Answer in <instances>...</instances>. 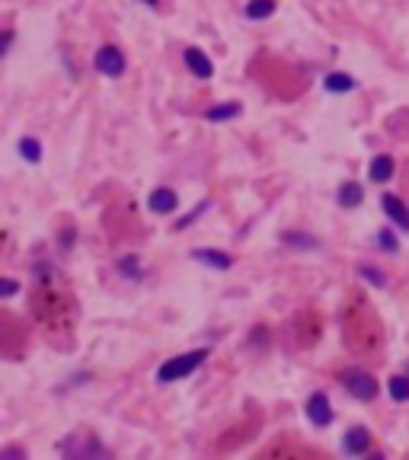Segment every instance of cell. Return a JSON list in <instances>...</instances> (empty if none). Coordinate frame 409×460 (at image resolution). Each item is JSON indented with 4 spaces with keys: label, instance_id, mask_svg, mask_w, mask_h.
<instances>
[{
    "label": "cell",
    "instance_id": "1",
    "mask_svg": "<svg viewBox=\"0 0 409 460\" xmlns=\"http://www.w3.org/2000/svg\"><path fill=\"white\" fill-rule=\"evenodd\" d=\"M205 358H208V349H195V351H189V355L167 358L157 368V384H173V380H179V377H189L199 365H205Z\"/></svg>",
    "mask_w": 409,
    "mask_h": 460
},
{
    "label": "cell",
    "instance_id": "2",
    "mask_svg": "<svg viewBox=\"0 0 409 460\" xmlns=\"http://www.w3.org/2000/svg\"><path fill=\"white\" fill-rule=\"evenodd\" d=\"M339 380L345 384V390H349L352 396H358V400H365V403L377 396V380L361 368H345L343 374H339Z\"/></svg>",
    "mask_w": 409,
    "mask_h": 460
},
{
    "label": "cell",
    "instance_id": "3",
    "mask_svg": "<svg viewBox=\"0 0 409 460\" xmlns=\"http://www.w3.org/2000/svg\"><path fill=\"white\" fill-rule=\"evenodd\" d=\"M93 64H96V71H100L102 77H122L125 74V55H122L116 45H102V48L96 51Z\"/></svg>",
    "mask_w": 409,
    "mask_h": 460
},
{
    "label": "cell",
    "instance_id": "4",
    "mask_svg": "<svg viewBox=\"0 0 409 460\" xmlns=\"http://www.w3.org/2000/svg\"><path fill=\"white\" fill-rule=\"evenodd\" d=\"M307 418H310V422H313L317 428H326V425H329V422H333V406H329V396L320 394V390L310 396V400H307Z\"/></svg>",
    "mask_w": 409,
    "mask_h": 460
},
{
    "label": "cell",
    "instance_id": "5",
    "mask_svg": "<svg viewBox=\"0 0 409 460\" xmlns=\"http://www.w3.org/2000/svg\"><path fill=\"white\" fill-rule=\"evenodd\" d=\"M183 58H185V67L192 71L195 77H201V80H211L215 77V64L208 61V55L199 48H185L183 51Z\"/></svg>",
    "mask_w": 409,
    "mask_h": 460
},
{
    "label": "cell",
    "instance_id": "6",
    "mask_svg": "<svg viewBox=\"0 0 409 460\" xmlns=\"http://www.w3.org/2000/svg\"><path fill=\"white\" fill-rule=\"evenodd\" d=\"M381 208H384V214L400 227V230H409V208L403 205V199H397V195H384V199H381Z\"/></svg>",
    "mask_w": 409,
    "mask_h": 460
},
{
    "label": "cell",
    "instance_id": "7",
    "mask_svg": "<svg viewBox=\"0 0 409 460\" xmlns=\"http://www.w3.org/2000/svg\"><path fill=\"white\" fill-rule=\"evenodd\" d=\"M371 448V435H367V428H349L343 438V451L345 454H365Z\"/></svg>",
    "mask_w": 409,
    "mask_h": 460
},
{
    "label": "cell",
    "instance_id": "8",
    "mask_svg": "<svg viewBox=\"0 0 409 460\" xmlns=\"http://www.w3.org/2000/svg\"><path fill=\"white\" fill-rule=\"evenodd\" d=\"M192 259H199V262H205V266H215V268H230L234 266V256H227V252H221V250H192Z\"/></svg>",
    "mask_w": 409,
    "mask_h": 460
},
{
    "label": "cell",
    "instance_id": "9",
    "mask_svg": "<svg viewBox=\"0 0 409 460\" xmlns=\"http://www.w3.org/2000/svg\"><path fill=\"white\" fill-rule=\"evenodd\" d=\"M147 205H151V211H157V214H170L179 201H176L173 189H154L151 199H147Z\"/></svg>",
    "mask_w": 409,
    "mask_h": 460
},
{
    "label": "cell",
    "instance_id": "10",
    "mask_svg": "<svg viewBox=\"0 0 409 460\" xmlns=\"http://www.w3.org/2000/svg\"><path fill=\"white\" fill-rule=\"evenodd\" d=\"M361 199H365V189H361L358 183H343L339 192H336V201H339L343 208H358Z\"/></svg>",
    "mask_w": 409,
    "mask_h": 460
},
{
    "label": "cell",
    "instance_id": "11",
    "mask_svg": "<svg viewBox=\"0 0 409 460\" xmlns=\"http://www.w3.org/2000/svg\"><path fill=\"white\" fill-rule=\"evenodd\" d=\"M323 86L329 93H352L355 90V77H349L345 71H333V74H326Z\"/></svg>",
    "mask_w": 409,
    "mask_h": 460
},
{
    "label": "cell",
    "instance_id": "12",
    "mask_svg": "<svg viewBox=\"0 0 409 460\" xmlns=\"http://www.w3.org/2000/svg\"><path fill=\"white\" fill-rule=\"evenodd\" d=\"M367 176L374 179V183H387L393 176V157H387V154H381V157L371 160V169H367Z\"/></svg>",
    "mask_w": 409,
    "mask_h": 460
},
{
    "label": "cell",
    "instance_id": "13",
    "mask_svg": "<svg viewBox=\"0 0 409 460\" xmlns=\"http://www.w3.org/2000/svg\"><path fill=\"white\" fill-rule=\"evenodd\" d=\"M237 116H240V102H221V106L205 109L208 122H227V118H237Z\"/></svg>",
    "mask_w": 409,
    "mask_h": 460
},
{
    "label": "cell",
    "instance_id": "14",
    "mask_svg": "<svg viewBox=\"0 0 409 460\" xmlns=\"http://www.w3.org/2000/svg\"><path fill=\"white\" fill-rule=\"evenodd\" d=\"M387 390H390V396L397 403H406L409 400V377L406 374H393L390 380H387Z\"/></svg>",
    "mask_w": 409,
    "mask_h": 460
},
{
    "label": "cell",
    "instance_id": "15",
    "mask_svg": "<svg viewBox=\"0 0 409 460\" xmlns=\"http://www.w3.org/2000/svg\"><path fill=\"white\" fill-rule=\"evenodd\" d=\"M275 13V0H250L246 3V17L250 19H269Z\"/></svg>",
    "mask_w": 409,
    "mask_h": 460
},
{
    "label": "cell",
    "instance_id": "16",
    "mask_svg": "<svg viewBox=\"0 0 409 460\" xmlns=\"http://www.w3.org/2000/svg\"><path fill=\"white\" fill-rule=\"evenodd\" d=\"M19 154H23L29 163H39V160H42V144L35 141V138H23V141H19Z\"/></svg>",
    "mask_w": 409,
    "mask_h": 460
},
{
    "label": "cell",
    "instance_id": "17",
    "mask_svg": "<svg viewBox=\"0 0 409 460\" xmlns=\"http://www.w3.org/2000/svg\"><path fill=\"white\" fill-rule=\"evenodd\" d=\"M64 451L77 454V457H87V454H90V457H100V454H106V451H102V444H96V441H84V444H74V448L64 444Z\"/></svg>",
    "mask_w": 409,
    "mask_h": 460
},
{
    "label": "cell",
    "instance_id": "18",
    "mask_svg": "<svg viewBox=\"0 0 409 460\" xmlns=\"http://www.w3.org/2000/svg\"><path fill=\"white\" fill-rule=\"evenodd\" d=\"M358 275L361 278H367V282H371V285H377V288H384L387 285V275L384 272H381V268H374V266H358Z\"/></svg>",
    "mask_w": 409,
    "mask_h": 460
},
{
    "label": "cell",
    "instance_id": "19",
    "mask_svg": "<svg viewBox=\"0 0 409 460\" xmlns=\"http://www.w3.org/2000/svg\"><path fill=\"white\" fill-rule=\"evenodd\" d=\"M118 272H122V275H131V278H141V268H138V259H134V256H122V259H118Z\"/></svg>",
    "mask_w": 409,
    "mask_h": 460
},
{
    "label": "cell",
    "instance_id": "20",
    "mask_svg": "<svg viewBox=\"0 0 409 460\" xmlns=\"http://www.w3.org/2000/svg\"><path fill=\"white\" fill-rule=\"evenodd\" d=\"M377 246H384L387 252H397V250H400V243H397V237H393L390 230H381V234H377Z\"/></svg>",
    "mask_w": 409,
    "mask_h": 460
},
{
    "label": "cell",
    "instance_id": "21",
    "mask_svg": "<svg viewBox=\"0 0 409 460\" xmlns=\"http://www.w3.org/2000/svg\"><path fill=\"white\" fill-rule=\"evenodd\" d=\"M284 240H288V243H298V246H317V240H313V237H294V234H288Z\"/></svg>",
    "mask_w": 409,
    "mask_h": 460
},
{
    "label": "cell",
    "instance_id": "22",
    "mask_svg": "<svg viewBox=\"0 0 409 460\" xmlns=\"http://www.w3.org/2000/svg\"><path fill=\"white\" fill-rule=\"evenodd\" d=\"M0 294H3V297L17 294V282H13V278H3V285H0Z\"/></svg>",
    "mask_w": 409,
    "mask_h": 460
},
{
    "label": "cell",
    "instance_id": "23",
    "mask_svg": "<svg viewBox=\"0 0 409 460\" xmlns=\"http://www.w3.org/2000/svg\"><path fill=\"white\" fill-rule=\"evenodd\" d=\"M10 45H13V33H3V51H7Z\"/></svg>",
    "mask_w": 409,
    "mask_h": 460
},
{
    "label": "cell",
    "instance_id": "24",
    "mask_svg": "<svg viewBox=\"0 0 409 460\" xmlns=\"http://www.w3.org/2000/svg\"><path fill=\"white\" fill-rule=\"evenodd\" d=\"M144 3H147V7H157V0H144Z\"/></svg>",
    "mask_w": 409,
    "mask_h": 460
}]
</instances>
